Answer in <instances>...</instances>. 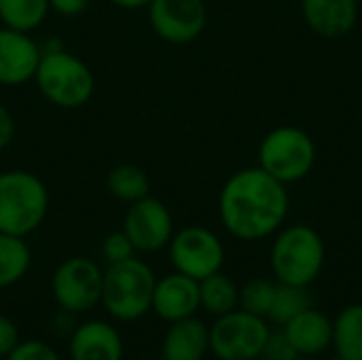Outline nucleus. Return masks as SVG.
Masks as SVG:
<instances>
[{
    "label": "nucleus",
    "mask_w": 362,
    "mask_h": 360,
    "mask_svg": "<svg viewBox=\"0 0 362 360\" xmlns=\"http://www.w3.org/2000/svg\"><path fill=\"white\" fill-rule=\"evenodd\" d=\"M335 360H344V359H337V356H335Z\"/></svg>",
    "instance_id": "nucleus-35"
},
{
    "label": "nucleus",
    "mask_w": 362,
    "mask_h": 360,
    "mask_svg": "<svg viewBox=\"0 0 362 360\" xmlns=\"http://www.w3.org/2000/svg\"><path fill=\"white\" fill-rule=\"evenodd\" d=\"M316 163L314 138L295 125L272 129L259 146V166L284 185L303 180Z\"/></svg>",
    "instance_id": "nucleus-6"
},
{
    "label": "nucleus",
    "mask_w": 362,
    "mask_h": 360,
    "mask_svg": "<svg viewBox=\"0 0 362 360\" xmlns=\"http://www.w3.org/2000/svg\"><path fill=\"white\" fill-rule=\"evenodd\" d=\"M361 115H362V112H361Z\"/></svg>",
    "instance_id": "nucleus-36"
},
{
    "label": "nucleus",
    "mask_w": 362,
    "mask_h": 360,
    "mask_svg": "<svg viewBox=\"0 0 362 360\" xmlns=\"http://www.w3.org/2000/svg\"><path fill=\"white\" fill-rule=\"evenodd\" d=\"M210 352V329L195 316L170 323L161 344V360H204Z\"/></svg>",
    "instance_id": "nucleus-17"
},
{
    "label": "nucleus",
    "mask_w": 362,
    "mask_h": 360,
    "mask_svg": "<svg viewBox=\"0 0 362 360\" xmlns=\"http://www.w3.org/2000/svg\"><path fill=\"white\" fill-rule=\"evenodd\" d=\"M6 360H59V356L49 344L30 339V342H19Z\"/></svg>",
    "instance_id": "nucleus-27"
},
{
    "label": "nucleus",
    "mask_w": 362,
    "mask_h": 360,
    "mask_svg": "<svg viewBox=\"0 0 362 360\" xmlns=\"http://www.w3.org/2000/svg\"><path fill=\"white\" fill-rule=\"evenodd\" d=\"M238 301L240 286L223 272L199 280V310L208 312L210 316L216 318L238 310Z\"/></svg>",
    "instance_id": "nucleus-19"
},
{
    "label": "nucleus",
    "mask_w": 362,
    "mask_h": 360,
    "mask_svg": "<svg viewBox=\"0 0 362 360\" xmlns=\"http://www.w3.org/2000/svg\"><path fill=\"white\" fill-rule=\"evenodd\" d=\"M210 329V352L218 360H259L269 337V323L244 310L216 316Z\"/></svg>",
    "instance_id": "nucleus-7"
},
{
    "label": "nucleus",
    "mask_w": 362,
    "mask_h": 360,
    "mask_svg": "<svg viewBox=\"0 0 362 360\" xmlns=\"http://www.w3.org/2000/svg\"><path fill=\"white\" fill-rule=\"evenodd\" d=\"M49 212L45 182L28 170L0 172V233L28 238Z\"/></svg>",
    "instance_id": "nucleus-4"
},
{
    "label": "nucleus",
    "mask_w": 362,
    "mask_h": 360,
    "mask_svg": "<svg viewBox=\"0 0 362 360\" xmlns=\"http://www.w3.org/2000/svg\"><path fill=\"white\" fill-rule=\"evenodd\" d=\"M312 306V297L308 293V289L301 286H291V284H280L276 289V297L269 310L267 320L284 327L291 318H295L297 314H301L303 310H308Z\"/></svg>",
    "instance_id": "nucleus-23"
},
{
    "label": "nucleus",
    "mask_w": 362,
    "mask_h": 360,
    "mask_svg": "<svg viewBox=\"0 0 362 360\" xmlns=\"http://www.w3.org/2000/svg\"><path fill=\"white\" fill-rule=\"evenodd\" d=\"M108 2L119 8H144L151 4V0H108Z\"/></svg>",
    "instance_id": "nucleus-31"
},
{
    "label": "nucleus",
    "mask_w": 362,
    "mask_h": 360,
    "mask_svg": "<svg viewBox=\"0 0 362 360\" xmlns=\"http://www.w3.org/2000/svg\"><path fill=\"white\" fill-rule=\"evenodd\" d=\"M259 360H261V359H259Z\"/></svg>",
    "instance_id": "nucleus-37"
},
{
    "label": "nucleus",
    "mask_w": 362,
    "mask_h": 360,
    "mask_svg": "<svg viewBox=\"0 0 362 360\" xmlns=\"http://www.w3.org/2000/svg\"><path fill=\"white\" fill-rule=\"evenodd\" d=\"M151 310L168 325L195 316L199 310V282L180 272L159 278Z\"/></svg>",
    "instance_id": "nucleus-13"
},
{
    "label": "nucleus",
    "mask_w": 362,
    "mask_h": 360,
    "mask_svg": "<svg viewBox=\"0 0 362 360\" xmlns=\"http://www.w3.org/2000/svg\"><path fill=\"white\" fill-rule=\"evenodd\" d=\"M361 180H362V166H361Z\"/></svg>",
    "instance_id": "nucleus-34"
},
{
    "label": "nucleus",
    "mask_w": 362,
    "mask_h": 360,
    "mask_svg": "<svg viewBox=\"0 0 362 360\" xmlns=\"http://www.w3.org/2000/svg\"><path fill=\"white\" fill-rule=\"evenodd\" d=\"M155 282L157 278L153 269L136 257L121 263H110L102 278L100 303L121 323L138 320L151 312Z\"/></svg>",
    "instance_id": "nucleus-5"
},
{
    "label": "nucleus",
    "mask_w": 362,
    "mask_h": 360,
    "mask_svg": "<svg viewBox=\"0 0 362 360\" xmlns=\"http://www.w3.org/2000/svg\"><path fill=\"white\" fill-rule=\"evenodd\" d=\"M49 0H0V21L4 28L32 32L49 15Z\"/></svg>",
    "instance_id": "nucleus-22"
},
{
    "label": "nucleus",
    "mask_w": 362,
    "mask_h": 360,
    "mask_svg": "<svg viewBox=\"0 0 362 360\" xmlns=\"http://www.w3.org/2000/svg\"><path fill=\"white\" fill-rule=\"evenodd\" d=\"M40 62V45L30 32L0 28V85L19 87L34 81Z\"/></svg>",
    "instance_id": "nucleus-12"
},
{
    "label": "nucleus",
    "mask_w": 362,
    "mask_h": 360,
    "mask_svg": "<svg viewBox=\"0 0 362 360\" xmlns=\"http://www.w3.org/2000/svg\"><path fill=\"white\" fill-rule=\"evenodd\" d=\"M308 28L322 38L348 36L358 19V0H301Z\"/></svg>",
    "instance_id": "nucleus-14"
},
{
    "label": "nucleus",
    "mask_w": 362,
    "mask_h": 360,
    "mask_svg": "<svg viewBox=\"0 0 362 360\" xmlns=\"http://www.w3.org/2000/svg\"><path fill=\"white\" fill-rule=\"evenodd\" d=\"M123 231L136 252H157L170 244L174 236V219L161 199L146 195L129 204L123 219Z\"/></svg>",
    "instance_id": "nucleus-11"
},
{
    "label": "nucleus",
    "mask_w": 362,
    "mask_h": 360,
    "mask_svg": "<svg viewBox=\"0 0 362 360\" xmlns=\"http://www.w3.org/2000/svg\"><path fill=\"white\" fill-rule=\"evenodd\" d=\"M278 282L267 280V278H252L246 284L240 286V301L238 308L244 312H250L255 316H269L274 297H276Z\"/></svg>",
    "instance_id": "nucleus-24"
},
{
    "label": "nucleus",
    "mask_w": 362,
    "mask_h": 360,
    "mask_svg": "<svg viewBox=\"0 0 362 360\" xmlns=\"http://www.w3.org/2000/svg\"><path fill=\"white\" fill-rule=\"evenodd\" d=\"M19 344V329L17 325L0 314V359H6L13 348Z\"/></svg>",
    "instance_id": "nucleus-28"
},
{
    "label": "nucleus",
    "mask_w": 362,
    "mask_h": 360,
    "mask_svg": "<svg viewBox=\"0 0 362 360\" xmlns=\"http://www.w3.org/2000/svg\"><path fill=\"white\" fill-rule=\"evenodd\" d=\"M335 356L344 360H362V303L346 306L333 318Z\"/></svg>",
    "instance_id": "nucleus-18"
},
{
    "label": "nucleus",
    "mask_w": 362,
    "mask_h": 360,
    "mask_svg": "<svg viewBox=\"0 0 362 360\" xmlns=\"http://www.w3.org/2000/svg\"><path fill=\"white\" fill-rule=\"evenodd\" d=\"M106 189L115 199L134 204V202L151 195V180L142 168H138L134 163H121L108 172Z\"/></svg>",
    "instance_id": "nucleus-20"
},
{
    "label": "nucleus",
    "mask_w": 362,
    "mask_h": 360,
    "mask_svg": "<svg viewBox=\"0 0 362 360\" xmlns=\"http://www.w3.org/2000/svg\"><path fill=\"white\" fill-rule=\"evenodd\" d=\"M89 6V0H49V8L64 17H76Z\"/></svg>",
    "instance_id": "nucleus-29"
},
{
    "label": "nucleus",
    "mask_w": 362,
    "mask_h": 360,
    "mask_svg": "<svg viewBox=\"0 0 362 360\" xmlns=\"http://www.w3.org/2000/svg\"><path fill=\"white\" fill-rule=\"evenodd\" d=\"M32 252L25 238L0 233V289L17 284L30 269Z\"/></svg>",
    "instance_id": "nucleus-21"
},
{
    "label": "nucleus",
    "mask_w": 362,
    "mask_h": 360,
    "mask_svg": "<svg viewBox=\"0 0 362 360\" xmlns=\"http://www.w3.org/2000/svg\"><path fill=\"white\" fill-rule=\"evenodd\" d=\"M361 252H362V238H361Z\"/></svg>",
    "instance_id": "nucleus-33"
},
{
    "label": "nucleus",
    "mask_w": 362,
    "mask_h": 360,
    "mask_svg": "<svg viewBox=\"0 0 362 360\" xmlns=\"http://www.w3.org/2000/svg\"><path fill=\"white\" fill-rule=\"evenodd\" d=\"M327 246L322 236L303 223L282 227L272 242L269 267L280 284L310 289L322 274Z\"/></svg>",
    "instance_id": "nucleus-2"
},
{
    "label": "nucleus",
    "mask_w": 362,
    "mask_h": 360,
    "mask_svg": "<svg viewBox=\"0 0 362 360\" xmlns=\"http://www.w3.org/2000/svg\"><path fill=\"white\" fill-rule=\"evenodd\" d=\"M70 360H123V339L106 320H87L70 333Z\"/></svg>",
    "instance_id": "nucleus-15"
},
{
    "label": "nucleus",
    "mask_w": 362,
    "mask_h": 360,
    "mask_svg": "<svg viewBox=\"0 0 362 360\" xmlns=\"http://www.w3.org/2000/svg\"><path fill=\"white\" fill-rule=\"evenodd\" d=\"M282 331L286 333L299 356L316 359L325 354L333 344V320L314 306L291 318L282 327Z\"/></svg>",
    "instance_id": "nucleus-16"
},
{
    "label": "nucleus",
    "mask_w": 362,
    "mask_h": 360,
    "mask_svg": "<svg viewBox=\"0 0 362 360\" xmlns=\"http://www.w3.org/2000/svg\"><path fill=\"white\" fill-rule=\"evenodd\" d=\"M299 354L295 350V346L291 344V339L286 337V333L280 331H269V337L265 342L261 360H297Z\"/></svg>",
    "instance_id": "nucleus-26"
},
{
    "label": "nucleus",
    "mask_w": 362,
    "mask_h": 360,
    "mask_svg": "<svg viewBox=\"0 0 362 360\" xmlns=\"http://www.w3.org/2000/svg\"><path fill=\"white\" fill-rule=\"evenodd\" d=\"M286 185L261 166L238 170L218 195V216L229 236L242 242L274 238L288 216Z\"/></svg>",
    "instance_id": "nucleus-1"
},
{
    "label": "nucleus",
    "mask_w": 362,
    "mask_h": 360,
    "mask_svg": "<svg viewBox=\"0 0 362 360\" xmlns=\"http://www.w3.org/2000/svg\"><path fill=\"white\" fill-rule=\"evenodd\" d=\"M34 83L42 98L64 110L83 108L95 89L91 68L74 53L57 47H40Z\"/></svg>",
    "instance_id": "nucleus-3"
},
{
    "label": "nucleus",
    "mask_w": 362,
    "mask_h": 360,
    "mask_svg": "<svg viewBox=\"0 0 362 360\" xmlns=\"http://www.w3.org/2000/svg\"><path fill=\"white\" fill-rule=\"evenodd\" d=\"M168 250L174 272H180L197 282L221 272L225 265V246L208 227L191 225L176 231L168 244Z\"/></svg>",
    "instance_id": "nucleus-8"
},
{
    "label": "nucleus",
    "mask_w": 362,
    "mask_h": 360,
    "mask_svg": "<svg viewBox=\"0 0 362 360\" xmlns=\"http://www.w3.org/2000/svg\"><path fill=\"white\" fill-rule=\"evenodd\" d=\"M102 278L104 272L98 267V263L85 257H70L53 272V299L68 314L89 312L102 299Z\"/></svg>",
    "instance_id": "nucleus-9"
},
{
    "label": "nucleus",
    "mask_w": 362,
    "mask_h": 360,
    "mask_svg": "<svg viewBox=\"0 0 362 360\" xmlns=\"http://www.w3.org/2000/svg\"><path fill=\"white\" fill-rule=\"evenodd\" d=\"M146 8L153 32L170 45L193 42L208 21L204 0H151Z\"/></svg>",
    "instance_id": "nucleus-10"
},
{
    "label": "nucleus",
    "mask_w": 362,
    "mask_h": 360,
    "mask_svg": "<svg viewBox=\"0 0 362 360\" xmlns=\"http://www.w3.org/2000/svg\"><path fill=\"white\" fill-rule=\"evenodd\" d=\"M297 360H312V359H308V356H299Z\"/></svg>",
    "instance_id": "nucleus-32"
},
{
    "label": "nucleus",
    "mask_w": 362,
    "mask_h": 360,
    "mask_svg": "<svg viewBox=\"0 0 362 360\" xmlns=\"http://www.w3.org/2000/svg\"><path fill=\"white\" fill-rule=\"evenodd\" d=\"M134 252H136V248H134V244L129 242V238L125 236L123 229H121V231L108 233L106 240L102 242V255H104V259L108 261V265H110V263L127 261V259L134 257Z\"/></svg>",
    "instance_id": "nucleus-25"
},
{
    "label": "nucleus",
    "mask_w": 362,
    "mask_h": 360,
    "mask_svg": "<svg viewBox=\"0 0 362 360\" xmlns=\"http://www.w3.org/2000/svg\"><path fill=\"white\" fill-rule=\"evenodd\" d=\"M15 138V119L11 115V110L0 104V151H4Z\"/></svg>",
    "instance_id": "nucleus-30"
}]
</instances>
